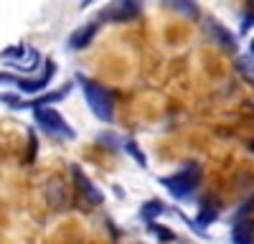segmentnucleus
I'll use <instances>...</instances> for the list:
<instances>
[{"mask_svg": "<svg viewBox=\"0 0 254 244\" xmlns=\"http://www.w3.org/2000/svg\"><path fill=\"white\" fill-rule=\"evenodd\" d=\"M76 81L81 84L84 99H87L92 115H94L99 122H104V125H112V122H115V99H112L110 89L102 87V84H97V81L89 79V76H81V74L76 76Z\"/></svg>", "mask_w": 254, "mask_h": 244, "instance_id": "nucleus-1", "label": "nucleus"}, {"mask_svg": "<svg viewBox=\"0 0 254 244\" xmlns=\"http://www.w3.org/2000/svg\"><path fill=\"white\" fill-rule=\"evenodd\" d=\"M198 181H201V166L198 163H188L181 171H176L171 176H163L160 186H165V191L173 198H188L198 188Z\"/></svg>", "mask_w": 254, "mask_h": 244, "instance_id": "nucleus-2", "label": "nucleus"}, {"mask_svg": "<svg viewBox=\"0 0 254 244\" xmlns=\"http://www.w3.org/2000/svg\"><path fill=\"white\" fill-rule=\"evenodd\" d=\"M54 74H56V64L49 59V61H46V69L41 71L38 76L23 79V76H13V74H5V71H3V74H0V84H13L20 94H38V92L49 89Z\"/></svg>", "mask_w": 254, "mask_h": 244, "instance_id": "nucleus-3", "label": "nucleus"}, {"mask_svg": "<svg viewBox=\"0 0 254 244\" xmlns=\"http://www.w3.org/2000/svg\"><path fill=\"white\" fill-rule=\"evenodd\" d=\"M33 117L38 122V127L44 130V132H49V135L66 137V140H74L76 137V132L69 127V122L64 120L54 107H38V110H33Z\"/></svg>", "mask_w": 254, "mask_h": 244, "instance_id": "nucleus-4", "label": "nucleus"}, {"mask_svg": "<svg viewBox=\"0 0 254 244\" xmlns=\"http://www.w3.org/2000/svg\"><path fill=\"white\" fill-rule=\"evenodd\" d=\"M0 59H5L13 69H20V71H33L41 64V54L33 46H10L5 51H0Z\"/></svg>", "mask_w": 254, "mask_h": 244, "instance_id": "nucleus-5", "label": "nucleus"}, {"mask_svg": "<svg viewBox=\"0 0 254 244\" xmlns=\"http://www.w3.org/2000/svg\"><path fill=\"white\" fill-rule=\"evenodd\" d=\"M71 178H74V186H76V191H79V196L87 201V203H92V206H102L104 203V193L92 183V178L81 171V166H71Z\"/></svg>", "mask_w": 254, "mask_h": 244, "instance_id": "nucleus-6", "label": "nucleus"}, {"mask_svg": "<svg viewBox=\"0 0 254 244\" xmlns=\"http://www.w3.org/2000/svg\"><path fill=\"white\" fill-rule=\"evenodd\" d=\"M140 13H142L140 3H115L99 13V20H107V23H127V20L137 18Z\"/></svg>", "mask_w": 254, "mask_h": 244, "instance_id": "nucleus-7", "label": "nucleus"}, {"mask_svg": "<svg viewBox=\"0 0 254 244\" xmlns=\"http://www.w3.org/2000/svg\"><path fill=\"white\" fill-rule=\"evenodd\" d=\"M97 31H99V23H97V20L79 26V28L69 36V49H71V51H81V49H87V46L92 44V41H94Z\"/></svg>", "mask_w": 254, "mask_h": 244, "instance_id": "nucleus-8", "label": "nucleus"}, {"mask_svg": "<svg viewBox=\"0 0 254 244\" xmlns=\"http://www.w3.org/2000/svg\"><path fill=\"white\" fill-rule=\"evenodd\" d=\"M71 92V84H66V87H61V89H56V92H49V94H44V97H38V99H33V102H20V107L18 110H38V107H51V105H56V102H61L64 97H66Z\"/></svg>", "mask_w": 254, "mask_h": 244, "instance_id": "nucleus-9", "label": "nucleus"}, {"mask_svg": "<svg viewBox=\"0 0 254 244\" xmlns=\"http://www.w3.org/2000/svg\"><path fill=\"white\" fill-rule=\"evenodd\" d=\"M231 242H234V244H254V221H249V219L234 221Z\"/></svg>", "mask_w": 254, "mask_h": 244, "instance_id": "nucleus-10", "label": "nucleus"}, {"mask_svg": "<svg viewBox=\"0 0 254 244\" xmlns=\"http://www.w3.org/2000/svg\"><path fill=\"white\" fill-rule=\"evenodd\" d=\"M208 31L214 33L216 44H219L224 51H229V54H234V51H237V41H234V36H231L224 26H219L216 20H208Z\"/></svg>", "mask_w": 254, "mask_h": 244, "instance_id": "nucleus-11", "label": "nucleus"}, {"mask_svg": "<svg viewBox=\"0 0 254 244\" xmlns=\"http://www.w3.org/2000/svg\"><path fill=\"white\" fill-rule=\"evenodd\" d=\"M160 214H165V206L160 201H145L142 203V209H140V219L142 221H147V227H150V224H155V219L160 216Z\"/></svg>", "mask_w": 254, "mask_h": 244, "instance_id": "nucleus-12", "label": "nucleus"}, {"mask_svg": "<svg viewBox=\"0 0 254 244\" xmlns=\"http://www.w3.org/2000/svg\"><path fill=\"white\" fill-rule=\"evenodd\" d=\"M122 148H125L127 153H130V155L135 158V163H137L140 168H147V158H145V153L140 150V145H137L135 140H125V142H122Z\"/></svg>", "mask_w": 254, "mask_h": 244, "instance_id": "nucleus-13", "label": "nucleus"}, {"mask_svg": "<svg viewBox=\"0 0 254 244\" xmlns=\"http://www.w3.org/2000/svg\"><path fill=\"white\" fill-rule=\"evenodd\" d=\"M237 71L249 81V84H254V61L249 56H239L237 59Z\"/></svg>", "mask_w": 254, "mask_h": 244, "instance_id": "nucleus-14", "label": "nucleus"}, {"mask_svg": "<svg viewBox=\"0 0 254 244\" xmlns=\"http://www.w3.org/2000/svg\"><path fill=\"white\" fill-rule=\"evenodd\" d=\"M150 232L153 234H158V239L160 242H173L176 237H173V232H168L165 227H160V224H150Z\"/></svg>", "mask_w": 254, "mask_h": 244, "instance_id": "nucleus-15", "label": "nucleus"}, {"mask_svg": "<svg viewBox=\"0 0 254 244\" xmlns=\"http://www.w3.org/2000/svg\"><path fill=\"white\" fill-rule=\"evenodd\" d=\"M36 150H38L36 135H33V130H28V155H26V163H33L36 160Z\"/></svg>", "mask_w": 254, "mask_h": 244, "instance_id": "nucleus-16", "label": "nucleus"}, {"mask_svg": "<svg viewBox=\"0 0 254 244\" xmlns=\"http://www.w3.org/2000/svg\"><path fill=\"white\" fill-rule=\"evenodd\" d=\"M171 5L173 10H181V13H188V15H196V3H165Z\"/></svg>", "mask_w": 254, "mask_h": 244, "instance_id": "nucleus-17", "label": "nucleus"}, {"mask_svg": "<svg viewBox=\"0 0 254 244\" xmlns=\"http://www.w3.org/2000/svg\"><path fill=\"white\" fill-rule=\"evenodd\" d=\"M252 26H254V3H249V13H247L244 20H242V33H247Z\"/></svg>", "mask_w": 254, "mask_h": 244, "instance_id": "nucleus-18", "label": "nucleus"}, {"mask_svg": "<svg viewBox=\"0 0 254 244\" xmlns=\"http://www.w3.org/2000/svg\"><path fill=\"white\" fill-rule=\"evenodd\" d=\"M0 102H5V105H10L13 110H18V107H20V99H18L15 94H0Z\"/></svg>", "mask_w": 254, "mask_h": 244, "instance_id": "nucleus-19", "label": "nucleus"}, {"mask_svg": "<svg viewBox=\"0 0 254 244\" xmlns=\"http://www.w3.org/2000/svg\"><path fill=\"white\" fill-rule=\"evenodd\" d=\"M249 51H252V56H254V38L249 41Z\"/></svg>", "mask_w": 254, "mask_h": 244, "instance_id": "nucleus-20", "label": "nucleus"}, {"mask_svg": "<svg viewBox=\"0 0 254 244\" xmlns=\"http://www.w3.org/2000/svg\"><path fill=\"white\" fill-rule=\"evenodd\" d=\"M249 148H252V150H254V140H252V142H249Z\"/></svg>", "mask_w": 254, "mask_h": 244, "instance_id": "nucleus-21", "label": "nucleus"}]
</instances>
